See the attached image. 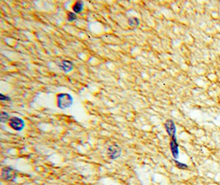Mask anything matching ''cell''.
I'll use <instances>...</instances> for the list:
<instances>
[{"label":"cell","instance_id":"obj_1","mask_svg":"<svg viewBox=\"0 0 220 185\" xmlns=\"http://www.w3.org/2000/svg\"><path fill=\"white\" fill-rule=\"evenodd\" d=\"M73 103V96L69 93H61L57 95V106L61 110L70 108Z\"/></svg>","mask_w":220,"mask_h":185},{"label":"cell","instance_id":"obj_2","mask_svg":"<svg viewBox=\"0 0 220 185\" xmlns=\"http://www.w3.org/2000/svg\"><path fill=\"white\" fill-rule=\"evenodd\" d=\"M18 177V171L12 167H4L2 169L1 178L6 182H13Z\"/></svg>","mask_w":220,"mask_h":185},{"label":"cell","instance_id":"obj_3","mask_svg":"<svg viewBox=\"0 0 220 185\" xmlns=\"http://www.w3.org/2000/svg\"><path fill=\"white\" fill-rule=\"evenodd\" d=\"M9 126L15 131H22L25 128V122L19 117H12L9 120Z\"/></svg>","mask_w":220,"mask_h":185},{"label":"cell","instance_id":"obj_4","mask_svg":"<svg viewBox=\"0 0 220 185\" xmlns=\"http://www.w3.org/2000/svg\"><path fill=\"white\" fill-rule=\"evenodd\" d=\"M121 152H122L121 147L118 144H112L108 147L107 149L108 156L111 160H115L119 158L121 156Z\"/></svg>","mask_w":220,"mask_h":185},{"label":"cell","instance_id":"obj_5","mask_svg":"<svg viewBox=\"0 0 220 185\" xmlns=\"http://www.w3.org/2000/svg\"><path fill=\"white\" fill-rule=\"evenodd\" d=\"M165 129L171 138L176 137V133H177V128L175 125V123L172 119H167L165 123Z\"/></svg>","mask_w":220,"mask_h":185},{"label":"cell","instance_id":"obj_6","mask_svg":"<svg viewBox=\"0 0 220 185\" xmlns=\"http://www.w3.org/2000/svg\"><path fill=\"white\" fill-rule=\"evenodd\" d=\"M170 148H171V152L175 158V160L177 159L179 156V145L177 143V137L174 138H171V141H170Z\"/></svg>","mask_w":220,"mask_h":185},{"label":"cell","instance_id":"obj_7","mask_svg":"<svg viewBox=\"0 0 220 185\" xmlns=\"http://www.w3.org/2000/svg\"><path fill=\"white\" fill-rule=\"evenodd\" d=\"M58 66L64 72H69L74 69V64H73V62L69 61V60H63L59 63Z\"/></svg>","mask_w":220,"mask_h":185},{"label":"cell","instance_id":"obj_8","mask_svg":"<svg viewBox=\"0 0 220 185\" xmlns=\"http://www.w3.org/2000/svg\"><path fill=\"white\" fill-rule=\"evenodd\" d=\"M82 9H83V2L82 1H78L73 6V11L74 12V13H82Z\"/></svg>","mask_w":220,"mask_h":185},{"label":"cell","instance_id":"obj_9","mask_svg":"<svg viewBox=\"0 0 220 185\" xmlns=\"http://www.w3.org/2000/svg\"><path fill=\"white\" fill-rule=\"evenodd\" d=\"M10 116H9V114H8V113H6V112H2L1 113V115H0V121H1V123H7V122H9V120H10Z\"/></svg>","mask_w":220,"mask_h":185},{"label":"cell","instance_id":"obj_10","mask_svg":"<svg viewBox=\"0 0 220 185\" xmlns=\"http://www.w3.org/2000/svg\"><path fill=\"white\" fill-rule=\"evenodd\" d=\"M128 24L130 26H138L139 25V20L137 17H130L129 18L128 20Z\"/></svg>","mask_w":220,"mask_h":185},{"label":"cell","instance_id":"obj_11","mask_svg":"<svg viewBox=\"0 0 220 185\" xmlns=\"http://www.w3.org/2000/svg\"><path fill=\"white\" fill-rule=\"evenodd\" d=\"M174 162L175 164H176V165H177V167L179 168V169H182V170H186V169H187L188 168V165L186 164H183V163H182V162H179L178 160H174Z\"/></svg>","mask_w":220,"mask_h":185},{"label":"cell","instance_id":"obj_12","mask_svg":"<svg viewBox=\"0 0 220 185\" xmlns=\"http://www.w3.org/2000/svg\"><path fill=\"white\" fill-rule=\"evenodd\" d=\"M77 19V15L76 13H73V12H69L68 13V21H74Z\"/></svg>","mask_w":220,"mask_h":185},{"label":"cell","instance_id":"obj_13","mask_svg":"<svg viewBox=\"0 0 220 185\" xmlns=\"http://www.w3.org/2000/svg\"><path fill=\"white\" fill-rule=\"evenodd\" d=\"M0 97H1V100H11V98L7 96V95H3V94H0Z\"/></svg>","mask_w":220,"mask_h":185}]
</instances>
